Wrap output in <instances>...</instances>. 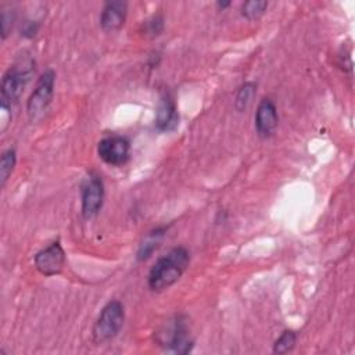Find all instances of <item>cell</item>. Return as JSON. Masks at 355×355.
Wrapping results in <instances>:
<instances>
[{
	"instance_id": "6",
	"label": "cell",
	"mask_w": 355,
	"mask_h": 355,
	"mask_svg": "<svg viewBox=\"0 0 355 355\" xmlns=\"http://www.w3.org/2000/svg\"><path fill=\"white\" fill-rule=\"evenodd\" d=\"M98 157L111 166H122L130 157V143L122 136H108L97 144Z\"/></svg>"
},
{
	"instance_id": "7",
	"label": "cell",
	"mask_w": 355,
	"mask_h": 355,
	"mask_svg": "<svg viewBox=\"0 0 355 355\" xmlns=\"http://www.w3.org/2000/svg\"><path fill=\"white\" fill-rule=\"evenodd\" d=\"M36 269L44 276H54L61 273L65 265V251L58 241L49 244L35 254L33 258Z\"/></svg>"
},
{
	"instance_id": "14",
	"label": "cell",
	"mask_w": 355,
	"mask_h": 355,
	"mask_svg": "<svg viewBox=\"0 0 355 355\" xmlns=\"http://www.w3.org/2000/svg\"><path fill=\"white\" fill-rule=\"evenodd\" d=\"M15 162H17L15 150L8 148L1 154V159H0V184H1V187L6 184L10 175L12 173Z\"/></svg>"
},
{
	"instance_id": "5",
	"label": "cell",
	"mask_w": 355,
	"mask_h": 355,
	"mask_svg": "<svg viewBox=\"0 0 355 355\" xmlns=\"http://www.w3.org/2000/svg\"><path fill=\"white\" fill-rule=\"evenodd\" d=\"M104 201V183L100 175L96 172L87 173L80 186V202L82 215L90 219L98 214Z\"/></svg>"
},
{
	"instance_id": "8",
	"label": "cell",
	"mask_w": 355,
	"mask_h": 355,
	"mask_svg": "<svg viewBox=\"0 0 355 355\" xmlns=\"http://www.w3.org/2000/svg\"><path fill=\"white\" fill-rule=\"evenodd\" d=\"M279 125V115L275 103L270 98H263L257 107L255 130L261 139L273 136Z\"/></svg>"
},
{
	"instance_id": "15",
	"label": "cell",
	"mask_w": 355,
	"mask_h": 355,
	"mask_svg": "<svg viewBox=\"0 0 355 355\" xmlns=\"http://www.w3.org/2000/svg\"><path fill=\"white\" fill-rule=\"evenodd\" d=\"M266 8H268V1H265V0H250V1H245L241 6V15L247 19H257L261 15H263Z\"/></svg>"
},
{
	"instance_id": "20",
	"label": "cell",
	"mask_w": 355,
	"mask_h": 355,
	"mask_svg": "<svg viewBox=\"0 0 355 355\" xmlns=\"http://www.w3.org/2000/svg\"><path fill=\"white\" fill-rule=\"evenodd\" d=\"M216 6H218V8L225 10L226 7H229V6H230V1H218V3H216Z\"/></svg>"
},
{
	"instance_id": "11",
	"label": "cell",
	"mask_w": 355,
	"mask_h": 355,
	"mask_svg": "<svg viewBox=\"0 0 355 355\" xmlns=\"http://www.w3.org/2000/svg\"><path fill=\"white\" fill-rule=\"evenodd\" d=\"M155 128L159 132H171L179 123V112L171 96H162L155 114Z\"/></svg>"
},
{
	"instance_id": "16",
	"label": "cell",
	"mask_w": 355,
	"mask_h": 355,
	"mask_svg": "<svg viewBox=\"0 0 355 355\" xmlns=\"http://www.w3.org/2000/svg\"><path fill=\"white\" fill-rule=\"evenodd\" d=\"M297 343V334L293 330H286L282 333V336L275 341L273 344V352L275 354H286L290 352Z\"/></svg>"
},
{
	"instance_id": "10",
	"label": "cell",
	"mask_w": 355,
	"mask_h": 355,
	"mask_svg": "<svg viewBox=\"0 0 355 355\" xmlns=\"http://www.w3.org/2000/svg\"><path fill=\"white\" fill-rule=\"evenodd\" d=\"M126 15H128L126 1H121V0L107 1L100 15V26L104 32H108V33L119 31L126 21Z\"/></svg>"
},
{
	"instance_id": "19",
	"label": "cell",
	"mask_w": 355,
	"mask_h": 355,
	"mask_svg": "<svg viewBox=\"0 0 355 355\" xmlns=\"http://www.w3.org/2000/svg\"><path fill=\"white\" fill-rule=\"evenodd\" d=\"M37 31H39V24H37L36 21H26V22L24 24V26L21 28V35H22L24 37L31 39V37L36 36Z\"/></svg>"
},
{
	"instance_id": "1",
	"label": "cell",
	"mask_w": 355,
	"mask_h": 355,
	"mask_svg": "<svg viewBox=\"0 0 355 355\" xmlns=\"http://www.w3.org/2000/svg\"><path fill=\"white\" fill-rule=\"evenodd\" d=\"M190 263L187 248L179 245L168 251L151 266L147 277V284L151 291L159 293L173 286L186 272Z\"/></svg>"
},
{
	"instance_id": "18",
	"label": "cell",
	"mask_w": 355,
	"mask_h": 355,
	"mask_svg": "<svg viewBox=\"0 0 355 355\" xmlns=\"http://www.w3.org/2000/svg\"><path fill=\"white\" fill-rule=\"evenodd\" d=\"M12 19H14V17L11 15L10 11H1L0 22H1V37H3V39H6L7 35H8V32L11 31Z\"/></svg>"
},
{
	"instance_id": "12",
	"label": "cell",
	"mask_w": 355,
	"mask_h": 355,
	"mask_svg": "<svg viewBox=\"0 0 355 355\" xmlns=\"http://www.w3.org/2000/svg\"><path fill=\"white\" fill-rule=\"evenodd\" d=\"M166 230H168L166 226H159L147 233V236L143 239V241L137 250L136 257L139 261H146L147 258L151 257V254L159 247V243L162 241Z\"/></svg>"
},
{
	"instance_id": "9",
	"label": "cell",
	"mask_w": 355,
	"mask_h": 355,
	"mask_svg": "<svg viewBox=\"0 0 355 355\" xmlns=\"http://www.w3.org/2000/svg\"><path fill=\"white\" fill-rule=\"evenodd\" d=\"M161 344L165 345V349L176 354H187L191 349L193 341L189 338L187 327L183 319L178 318L172 326L164 334Z\"/></svg>"
},
{
	"instance_id": "17",
	"label": "cell",
	"mask_w": 355,
	"mask_h": 355,
	"mask_svg": "<svg viewBox=\"0 0 355 355\" xmlns=\"http://www.w3.org/2000/svg\"><path fill=\"white\" fill-rule=\"evenodd\" d=\"M144 35L148 37H155L161 35L164 31V18L161 15H153L150 19H147L143 25Z\"/></svg>"
},
{
	"instance_id": "2",
	"label": "cell",
	"mask_w": 355,
	"mask_h": 355,
	"mask_svg": "<svg viewBox=\"0 0 355 355\" xmlns=\"http://www.w3.org/2000/svg\"><path fill=\"white\" fill-rule=\"evenodd\" d=\"M125 320L123 305L118 300L108 301L101 309L94 327L93 337L97 343H105L112 340L122 329Z\"/></svg>"
},
{
	"instance_id": "4",
	"label": "cell",
	"mask_w": 355,
	"mask_h": 355,
	"mask_svg": "<svg viewBox=\"0 0 355 355\" xmlns=\"http://www.w3.org/2000/svg\"><path fill=\"white\" fill-rule=\"evenodd\" d=\"M33 73L32 65L28 68H19V67H11L1 79V97H0V105L1 108L10 111L11 105L18 101L19 96L24 92V87L29 82L31 76Z\"/></svg>"
},
{
	"instance_id": "3",
	"label": "cell",
	"mask_w": 355,
	"mask_h": 355,
	"mask_svg": "<svg viewBox=\"0 0 355 355\" xmlns=\"http://www.w3.org/2000/svg\"><path fill=\"white\" fill-rule=\"evenodd\" d=\"M55 85V73L53 69L44 71L36 82L33 92L26 103V112L31 121H39L51 104Z\"/></svg>"
},
{
	"instance_id": "13",
	"label": "cell",
	"mask_w": 355,
	"mask_h": 355,
	"mask_svg": "<svg viewBox=\"0 0 355 355\" xmlns=\"http://www.w3.org/2000/svg\"><path fill=\"white\" fill-rule=\"evenodd\" d=\"M255 93H257V85H254L252 82H247L243 86H240V89L237 90L236 98H234L236 110L240 112L245 111L250 107V104L252 103Z\"/></svg>"
}]
</instances>
